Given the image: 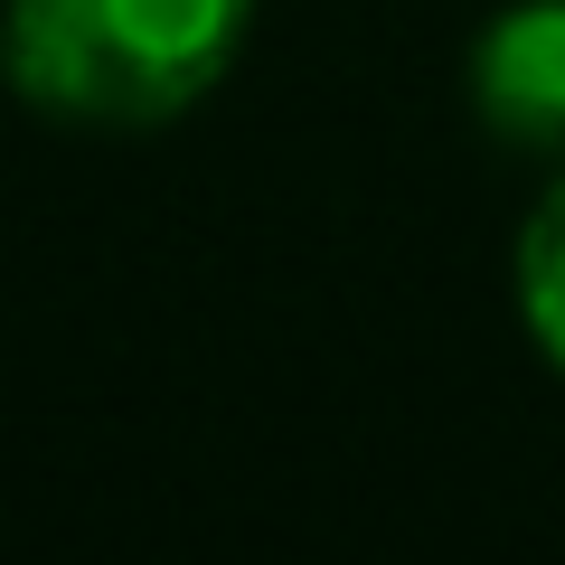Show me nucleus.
I'll return each instance as SVG.
<instances>
[{"instance_id": "2", "label": "nucleus", "mask_w": 565, "mask_h": 565, "mask_svg": "<svg viewBox=\"0 0 565 565\" xmlns=\"http://www.w3.org/2000/svg\"><path fill=\"white\" fill-rule=\"evenodd\" d=\"M471 114L490 141L565 170V0H509L471 39Z\"/></svg>"}, {"instance_id": "1", "label": "nucleus", "mask_w": 565, "mask_h": 565, "mask_svg": "<svg viewBox=\"0 0 565 565\" xmlns=\"http://www.w3.org/2000/svg\"><path fill=\"white\" fill-rule=\"evenodd\" d=\"M255 0H0V76L57 122H180L236 66Z\"/></svg>"}, {"instance_id": "3", "label": "nucleus", "mask_w": 565, "mask_h": 565, "mask_svg": "<svg viewBox=\"0 0 565 565\" xmlns=\"http://www.w3.org/2000/svg\"><path fill=\"white\" fill-rule=\"evenodd\" d=\"M519 321H527V340L565 367V170L519 226Z\"/></svg>"}]
</instances>
